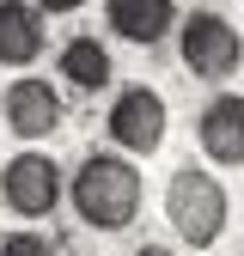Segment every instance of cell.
I'll return each mask as SVG.
<instances>
[{
    "label": "cell",
    "mask_w": 244,
    "mask_h": 256,
    "mask_svg": "<svg viewBox=\"0 0 244 256\" xmlns=\"http://www.w3.org/2000/svg\"><path fill=\"white\" fill-rule=\"evenodd\" d=\"M0 116H6V128L18 140H43V134L61 128V98H55L49 80H18V86H6V98H0Z\"/></svg>",
    "instance_id": "obj_6"
},
{
    "label": "cell",
    "mask_w": 244,
    "mask_h": 256,
    "mask_svg": "<svg viewBox=\"0 0 244 256\" xmlns=\"http://www.w3.org/2000/svg\"><path fill=\"white\" fill-rule=\"evenodd\" d=\"M0 196H6L12 214L43 220V214H55L61 196H68V177H61V165L49 152H18V158H6V171H0Z\"/></svg>",
    "instance_id": "obj_4"
},
{
    "label": "cell",
    "mask_w": 244,
    "mask_h": 256,
    "mask_svg": "<svg viewBox=\"0 0 244 256\" xmlns=\"http://www.w3.org/2000/svg\"><path fill=\"white\" fill-rule=\"evenodd\" d=\"M196 140L214 165H244V98L220 92L202 116H196Z\"/></svg>",
    "instance_id": "obj_7"
},
{
    "label": "cell",
    "mask_w": 244,
    "mask_h": 256,
    "mask_svg": "<svg viewBox=\"0 0 244 256\" xmlns=\"http://www.w3.org/2000/svg\"><path fill=\"white\" fill-rule=\"evenodd\" d=\"M43 6L30 0H0V68H30L43 55Z\"/></svg>",
    "instance_id": "obj_8"
},
{
    "label": "cell",
    "mask_w": 244,
    "mask_h": 256,
    "mask_svg": "<svg viewBox=\"0 0 244 256\" xmlns=\"http://www.w3.org/2000/svg\"><path fill=\"white\" fill-rule=\"evenodd\" d=\"M165 220H171V232L190 244V250L220 244L226 220H232L226 183L214 177V171H202V165H183V171H171V183H165Z\"/></svg>",
    "instance_id": "obj_2"
},
{
    "label": "cell",
    "mask_w": 244,
    "mask_h": 256,
    "mask_svg": "<svg viewBox=\"0 0 244 256\" xmlns=\"http://www.w3.org/2000/svg\"><path fill=\"white\" fill-rule=\"evenodd\" d=\"M0 256H55V238L49 232H6L0 238Z\"/></svg>",
    "instance_id": "obj_11"
},
{
    "label": "cell",
    "mask_w": 244,
    "mask_h": 256,
    "mask_svg": "<svg viewBox=\"0 0 244 256\" xmlns=\"http://www.w3.org/2000/svg\"><path fill=\"white\" fill-rule=\"evenodd\" d=\"M37 6H43V12H80L86 0H37Z\"/></svg>",
    "instance_id": "obj_12"
},
{
    "label": "cell",
    "mask_w": 244,
    "mask_h": 256,
    "mask_svg": "<svg viewBox=\"0 0 244 256\" xmlns=\"http://www.w3.org/2000/svg\"><path fill=\"white\" fill-rule=\"evenodd\" d=\"M61 80H68L74 92H104L110 86V49L98 37H74L68 49H61Z\"/></svg>",
    "instance_id": "obj_10"
},
{
    "label": "cell",
    "mask_w": 244,
    "mask_h": 256,
    "mask_svg": "<svg viewBox=\"0 0 244 256\" xmlns=\"http://www.w3.org/2000/svg\"><path fill=\"white\" fill-rule=\"evenodd\" d=\"M165 128H171V110L152 86H122L116 104H110V140L122 152H159L165 146Z\"/></svg>",
    "instance_id": "obj_5"
},
{
    "label": "cell",
    "mask_w": 244,
    "mask_h": 256,
    "mask_svg": "<svg viewBox=\"0 0 244 256\" xmlns=\"http://www.w3.org/2000/svg\"><path fill=\"white\" fill-rule=\"evenodd\" d=\"M177 55H183V68L196 80H208V86H220V80H232L244 68V43H238L232 18H220V12H190L183 18L177 24Z\"/></svg>",
    "instance_id": "obj_3"
},
{
    "label": "cell",
    "mask_w": 244,
    "mask_h": 256,
    "mask_svg": "<svg viewBox=\"0 0 244 256\" xmlns=\"http://www.w3.org/2000/svg\"><path fill=\"white\" fill-rule=\"evenodd\" d=\"M104 18H110V30L122 43L152 49V43H165V30L177 24V6L171 0H104Z\"/></svg>",
    "instance_id": "obj_9"
},
{
    "label": "cell",
    "mask_w": 244,
    "mask_h": 256,
    "mask_svg": "<svg viewBox=\"0 0 244 256\" xmlns=\"http://www.w3.org/2000/svg\"><path fill=\"white\" fill-rule=\"evenodd\" d=\"M134 256H177V250H165V244H140Z\"/></svg>",
    "instance_id": "obj_13"
},
{
    "label": "cell",
    "mask_w": 244,
    "mask_h": 256,
    "mask_svg": "<svg viewBox=\"0 0 244 256\" xmlns=\"http://www.w3.org/2000/svg\"><path fill=\"white\" fill-rule=\"evenodd\" d=\"M68 196H74V214L86 220V226L122 232L140 214V171L128 165V158H116V152H92L86 165L74 171Z\"/></svg>",
    "instance_id": "obj_1"
}]
</instances>
